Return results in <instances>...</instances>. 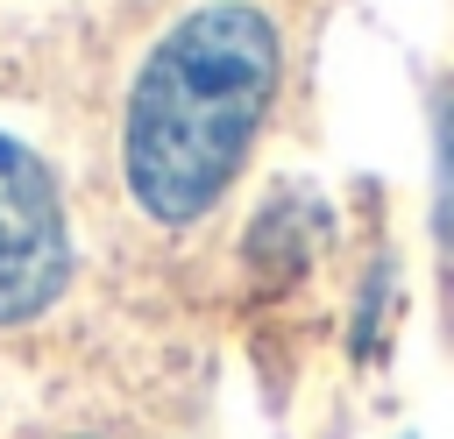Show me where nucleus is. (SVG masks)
Returning a JSON list of instances; mask_svg holds the SVG:
<instances>
[{"mask_svg": "<svg viewBox=\"0 0 454 439\" xmlns=\"http://www.w3.org/2000/svg\"><path fill=\"white\" fill-rule=\"evenodd\" d=\"M277 78V21L248 0H206L149 50L128 92V184L149 220L192 227L234 184Z\"/></svg>", "mask_w": 454, "mask_h": 439, "instance_id": "nucleus-1", "label": "nucleus"}, {"mask_svg": "<svg viewBox=\"0 0 454 439\" xmlns=\"http://www.w3.org/2000/svg\"><path fill=\"white\" fill-rule=\"evenodd\" d=\"M71 283V220L50 163L0 135V326H21L57 304Z\"/></svg>", "mask_w": 454, "mask_h": 439, "instance_id": "nucleus-2", "label": "nucleus"}, {"mask_svg": "<svg viewBox=\"0 0 454 439\" xmlns=\"http://www.w3.org/2000/svg\"><path fill=\"white\" fill-rule=\"evenodd\" d=\"M440 241L454 255V92L440 99Z\"/></svg>", "mask_w": 454, "mask_h": 439, "instance_id": "nucleus-3", "label": "nucleus"}]
</instances>
